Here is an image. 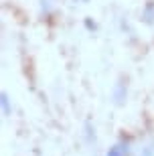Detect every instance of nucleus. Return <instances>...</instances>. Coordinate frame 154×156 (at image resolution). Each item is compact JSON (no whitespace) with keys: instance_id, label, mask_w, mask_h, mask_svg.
Returning a JSON list of instances; mask_svg holds the SVG:
<instances>
[{"instance_id":"3","label":"nucleus","mask_w":154,"mask_h":156,"mask_svg":"<svg viewBox=\"0 0 154 156\" xmlns=\"http://www.w3.org/2000/svg\"><path fill=\"white\" fill-rule=\"evenodd\" d=\"M142 156H152V148H146V150L142 152Z\"/></svg>"},{"instance_id":"1","label":"nucleus","mask_w":154,"mask_h":156,"mask_svg":"<svg viewBox=\"0 0 154 156\" xmlns=\"http://www.w3.org/2000/svg\"><path fill=\"white\" fill-rule=\"evenodd\" d=\"M108 156H128V144H118V146H114L112 150L108 152Z\"/></svg>"},{"instance_id":"2","label":"nucleus","mask_w":154,"mask_h":156,"mask_svg":"<svg viewBox=\"0 0 154 156\" xmlns=\"http://www.w3.org/2000/svg\"><path fill=\"white\" fill-rule=\"evenodd\" d=\"M2 110H4V112H8V98H6L4 93H2Z\"/></svg>"}]
</instances>
